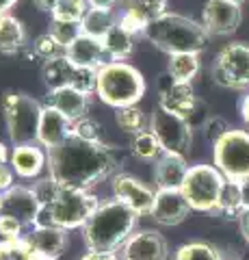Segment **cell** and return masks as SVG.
<instances>
[{
	"label": "cell",
	"instance_id": "obj_26",
	"mask_svg": "<svg viewBox=\"0 0 249 260\" xmlns=\"http://www.w3.org/2000/svg\"><path fill=\"white\" fill-rule=\"evenodd\" d=\"M245 208L240 204V193H238V182H226L221 191V200H219V206L212 215L217 217H223L228 219V221H240V217H243Z\"/></svg>",
	"mask_w": 249,
	"mask_h": 260
},
{
	"label": "cell",
	"instance_id": "obj_44",
	"mask_svg": "<svg viewBox=\"0 0 249 260\" xmlns=\"http://www.w3.org/2000/svg\"><path fill=\"white\" fill-rule=\"evenodd\" d=\"M91 9H115L119 0H87Z\"/></svg>",
	"mask_w": 249,
	"mask_h": 260
},
{
	"label": "cell",
	"instance_id": "obj_7",
	"mask_svg": "<svg viewBox=\"0 0 249 260\" xmlns=\"http://www.w3.org/2000/svg\"><path fill=\"white\" fill-rule=\"evenodd\" d=\"M226 182L228 180L215 165H191L180 191L187 198L191 210L215 213Z\"/></svg>",
	"mask_w": 249,
	"mask_h": 260
},
{
	"label": "cell",
	"instance_id": "obj_47",
	"mask_svg": "<svg viewBox=\"0 0 249 260\" xmlns=\"http://www.w3.org/2000/svg\"><path fill=\"white\" fill-rule=\"evenodd\" d=\"M9 158H11V150L7 148L3 141H0V167H3V165H9Z\"/></svg>",
	"mask_w": 249,
	"mask_h": 260
},
{
	"label": "cell",
	"instance_id": "obj_28",
	"mask_svg": "<svg viewBox=\"0 0 249 260\" xmlns=\"http://www.w3.org/2000/svg\"><path fill=\"white\" fill-rule=\"evenodd\" d=\"M167 72L175 83H191L199 74V54H171Z\"/></svg>",
	"mask_w": 249,
	"mask_h": 260
},
{
	"label": "cell",
	"instance_id": "obj_37",
	"mask_svg": "<svg viewBox=\"0 0 249 260\" xmlns=\"http://www.w3.org/2000/svg\"><path fill=\"white\" fill-rule=\"evenodd\" d=\"M24 230H26V225H24L22 221H18L15 217L0 215V237H3V241L18 243V241H22L24 237H26Z\"/></svg>",
	"mask_w": 249,
	"mask_h": 260
},
{
	"label": "cell",
	"instance_id": "obj_24",
	"mask_svg": "<svg viewBox=\"0 0 249 260\" xmlns=\"http://www.w3.org/2000/svg\"><path fill=\"white\" fill-rule=\"evenodd\" d=\"M117 18L119 15L113 9H91L89 7L85 20L80 22V30H83V35H89V37L102 42L104 35L117 24Z\"/></svg>",
	"mask_w": 249,
	"mask_h": 260
},
{
	"label": "cell",
	"instance_id": "obj_4",
	"mask_svg": "<svg viewBox=\"0 0 249 260\" xmlns=\"http://www.w3.org/2000/svg\"><path fill=\"white\" fill-rule=\"evenodd\" d=\"M146 78L128 61H106L98 70V87L95 95L106 107L124 109L134 107L146 95Z\"/></svg>",
	"mask_w": 249,
	"mask_h": 260
},
{
	"label": "cell",
	"instance_id": "obj_35",
	"mask_svg": "<svg viewBox=\"0 0 249 260\" xmlns=\"http://www.w3.org/2000/svg\"><path fill=\"white\" fill-rule=\"evenodd\" d=\"M78 89V91H83L87 95L95 93V87H98V70H91V68H76L74 70V76H72V85Z\"/></svg>",
	"mask_w": 249,
	"mask_h": 260
},
{
	"label": "cell",
	"instance_id": "obj_12",
	"mask_svg": "<svg viewBox=\"0 0 249 260\" xmlns=\"http://www.w3.org/2000/svg\"><path fill=\"white\" fill-rule=\"evenodd\" d=\"M169 245L156 230H136L119 249V260H167Z\"/></svg>",
	"mask_w": 249,
	"mask_h": 260
},
{
	"label": "cell",
	"instance_id": "obj_46",
	"mask_svg": "<svg viewBox=\"0 0 249 260\" xmlns=\"http://www.w3.org/2000/svg\"><path fill=\"white\" fill-rule=\"evenodd\" d=\"M240 232H243V237L249 245V210H245L243 217H240Z\"/></svg>",
	"mask_w": 249,
	"mask_h": 260
},
{
	"label": "cell",
	"instance_id": "obj_33",
	"mask_svg": "<svg viewBox=\"0 0 249 260\" xmlns=\"http://www.w3.org/2000/svg\"><path fill=\"white\" fill-rule=\"evenodd\" d=\"M117 24H119V26H122L124 30L130 32L132 37H136V35H146V28H148L150 20H148L146 15H143V13L130 3L122 13H119Z\"/></svg>",
	"mask_w": 249,
	"mask_h": 260
},
{
	"label": "cell",
	"instance_id": "obj_38",
	"mask_svg": "<svg viewBox=\"0 0 249 260\" xmlns=\"http://www.w3.org/2000/svg\"><path fill=\"white\" fill-rule=\"evenodd\" d=\"M202 128H204V137H206V139H210L212 143H217V141H219L221 137L226 135L232 126H230L223 117H219V115H210V117L204 121V126H202Z\"/></svg>",
	"mask_w": 249,
	"mask_h": 260
},
{
	"label": "cell",
	"instance_id": "obj_13",
	"mask_svg": "<svg viewBox=\"0 0 249 260\" xmlns=\"http://www.w3.org/2000/svg\"><path fill=\"white\" fill-rule=\"evenodd\" d=\"M243 20L240 5L232 0H208L202 9V24L208 35H232Z\"/></svg>",
	"mask_w": 249,
	"mask_h": 260
},
{
	"label": "cell",
	"instance_id": "obj_9",
	"mask_svg": "<svg viewBox=\"0 0 249 260\" xmlns=\"http://www.w3.org/2000/svg\"><path fill=\"white\" fill-rule=\"evenodd\" d=\"M152 133L163 145L167 154H178V156H187L193 143V126L184 117L175 115V113L165 111L163 107H154L150 115V126Z\"/></svg>",
	"mask_w": 249,
	"mask_h": 260
},
{
	"label": "cell",
	"instance_id": "obj_49",
	"mask_svg": "<svg viewBox=\"0 0 249 260\" xmlns=\"http://www.w3.org/2000/svg\"><path fill=\"white\" fill-rule=\"evenodd\" d=\"M0 215H3V193H0Z\"/></svg>",
	"mask_w": 249,
	"mask_h": 260
},
{
	"label": "cell",
	"instance_id": "obj_17",
	"mask_svg": "<svg viewBox=\"0 0 249 260\" xmlns=\"http://www.w3.org/2000/svg\"><path fill=\"white\" fill-rule=\"evenodd\" d=\"M72 126H74V121H69L57 109L44 104L42 121H39V133H37V143L42 145V148H46L48 152L59 148L61 143H65L72 137Z\"/></svg>",
	"mask_w": 249,
	"mask_h": 260
},
{
	"label": "cell",
	"instance_id": "obj_20",
	"mask_svg": "<svg viewBox=\"0 0 249 260\" xmlns=\"http://www.w3.org/2000/svg\"><path fill=\"white\" fill-rule=\"evenodd\" d=\"M189 165L187 158L178 156V154H163L154 162V184L156 189H167V191H180L182 182L187 178Z\"/></svg>",
	"mask_w": 249,
	"mask_h": 260
},
{
	"label": "cell",
	"instance_id": "obj_1",
	"mask_svg": "<svg viewBox=\"0 0 249 260\" xmlns=\"http://www.w3.org/2000/svg\"><path fill=\"white\" fill-rule=\"evenodd\" d=\"M122 150L104 141H83L69 137L65 143L48 152V176L59 186L91 191L122 169Z\"/></svg>",
	"mask_w": 249,
	"mask_h": 260
},
{
	"label": "cell",
	"instance_id": "obj_40",
	"mask_svg": "<svg viewBox=\"0 0 249 260\" xmlns=\"http://www.w3.org/2000/svg\"><path fill=\"white\" fill-rule=\"evenodd\" d=\"M13 186H15V172L11 169V165H3L0 167V193L5 195Z\"/></svg>",
	"mask_w": 249,
	"mask_h": 260
},
{
	"label": "cell",
	"instance_id": "obj_15",
	"mask_svg": "<svg viewBox=\"0 0 249 260\" xmlns=\"http://www.w3.org/2000/svg\"><path fill=\"white\" fill-rule=\"evenodd\" d=\"M9 165L22 180H37L44 169H48V150L39 143L13 145Z\"/></svg>",
	"mask_w": 249,
	"mask_h": 260
},
{
	"label": "cell",
	"instance_id": "obj_42",
	"mask_svg": "<svg viewBox=\"0 0 249 260\" xmlns=\"http://www.w3.org/2000/svg\"><path fill=\"white\" fill-rule=\"evenodd\" d=\"M238 113H240V119H243V124H245V130L249 133V91L240 98V102H238Z\"/></svg>",
	"mask_w": 249,
	"mask_h": 260
},
{
	"label": "cell",
	"instance_id": "obj_19",
	"mask_svg": "<svg viewBox=\"0 0 249 260\" xmlns=\"http://www.w3.org/2000/svg\"><path fill=\"white\" fill-rule=\"evenodd\" d=\"M46 104L48 107H52V109H57L59 113H63L69 121H76L80 117L89 115L91 95L78 91V89H74V87H63V89L48 91Z\"/></svg>",
	"mask_w": 249,
	"mask_h": 260
},
{
	"label": "cell",
	"instance_id": "obj_30",
	"mask_svg": "<svg viewBox=\"0 0 249 260\" xmlns=\"http://www.w3.org/2000/svg\"><path fill=\"white\" fill-rule=\"evenodd\" d=\"M87 11H89V3H87V0H61L52 9L50 18H52V22L80 24L85 20Z\"/></svg>",
	"mask_w": 249,
	"mask_h": 260
},
{
	"label": "cell",
	"instance_id": "obj_48",
	"mask_svg": "<svg viewBox=\"0 0 249 260\" xmlns=\"http://www.w3.org/2000/svg\"><path fill=\"white\" fill-rule=\"evenodd\" d=\"M15 3H18V0H0V18L9 13L13 7H15Z\"/></svg>",
	"mask_w": 249,
	"mask_h": 260
},
{
	"label": "cell",
	"instance_id": "obj_34",
	"mask_svg": "<svg viewBox=\"0 0 249 260\" xmlns=\"http://www.w3.org/2000/svg\"><path fill=\"white\" fill-rule=\"evenodd\" d=\"M72 137L83 141H102V126L98 119H93L91 115H85L74 121L72 126Z\"/></svg>",
	"mask_w": 249,
	"mask_h": 260
},
{
	"label": "cell",
	"instance_id": "obj_36",
	"mask_svg": "<svg viewBox=\"0 0 249 260\" xmlns=\"http://www.w3.org/2000/svg\"><path fill=\"white\" fill-rule=\"evenodd\" d=\"M33 191L39 198V202H42V206H50L54 202V198L59 195L61 186L57 184V180H54L52 176H46V178H37L35 184H33Z\"/></svg>",
	"mask_w": 249,
	"mask_h": 260
},
{
	"label": "cell",
	"instance_id": "obj_2",
	"mask_svg": "<svg viewBox=\"0 0 249 260\" xmlns=\"http://www.w3.org/2000/svg\"><path fill=\"white\" fill-rule=\"evenodd\" d=\"M139 215L119 200H104L83 228V241L93 251H119L136 232Z\"/></svg>",
	"mask_w": 249,
	"mask_h": 260
},
{
	"label": "cell",
	"instance_id": "obj_16",
	"mask_svg": "<svg viewBox=\"0 0 249 260\" xmlns=\"http://www.w3.org/2000/svg\"><path fill=\"white\" fill-rule=\"evenodd\" d=\"M191 206L182 191H167V189H156V200L154 208H152V219L158 225H178L189 217Z\"/></svg>",
	"mask_w": 249,
	"mask_h": 260
},
{
	"label": "cell",
	"instance_id": "obj_29",
	"mask_svg": "<svg viewBox=\"0 0 249 260\" xmlns=\"http://www.w3.org/2000/svg\"><path fill=\"white\" fill-rule=\"evenodd\" d=\"M115 124L128 135H139L143 130H148L150 117H146V113L134 104V107H124L115 111Z\"/></svg>",
	"mask_w": 249,
	"mask_h": 260
},
{
	"label": "cell",
	"instance_id": "obj_14",
	"mask_svg": "<svg viewBox=\"0 0 249 260\" xmlns=\"http://www.w3.org/2000/svg\"><path fill=\"white\" fill-rule=\"evenodd\" d=\"M42 202L35 195L33 186L15 184L3 195V215H11L26 228H33L42 213Z\"/></svg>",
	"mask_w": 249,
	"mask_h": 260
},
{
	"label": "cell",
	"instance_id": "obj_31",
	"mask_svg": "<svg viewBox=\"0 0 249 260\" xmlns=\"http://www.w3.org/2000/svg\"><path fill=\"white\" fill-rule=\"evenodd\" d=\"M173 260H223L221 251L206 241H191L175 249Z\"/></svg>",
	"mask_w": 249,
	"mask_h": 260
},
{
	"label": "cell",
	"instance_id": "obj_10",
	"mask_svg": "<svg viewBox=\"0 0 249 260\" xmlns=\"http://www.w3.org/2000/svg\"><path fill=\"white\" fill-rule=\"evenodd\" d=\"M212 78L226 89H249V44L234 42L223 46L215 56Z\"/></svg>",
	"mask_w": 249,
	"mask_h": 260
},
{
	"label": "cell",
	"instance_id": "obj_32",
	"mask_svg": "<svg viewBox=\"0 0 249 260\" xmlns=\"http://www.w3.org/2000/svg\"><path fill=\"white\" fill-rule=\"evenodd\" d=\"M33 52H35L37 59H42L44 63H48V61H54V59L65 56V46H63L59 39L48 30V32L39 35L33 42Z\"/></svg>",
	"mask_w": 249,
	"mask_h": 260
},
{
	"label": "cell",
	"instance_id": "obj_25",
	"mask_svg": "<svg viewBox=\"0 0 249 260\" xmlns=\"http://www.w3.org/2000/svg\"><path fill=\"white\" fill-rule=\"evenodd\" d=\"M76 65H72L67 61V56H61V59L48 61L44 63V83L48 87V91H54V89H63L72 85V76H74Z\"/></svg>",
	"mask_w": 249,
	"mask_h": 260
},
{
	"label": "cell",
	"instance_id": "obj_41",
	"mask_svg": "<svg viewBox=\"0 0 249 260\" xmlns=\"http://www.w3.org/2000/svg\"><path fill=\"white\" fill-rule=\"evenodd\" d=\"M80 260H119L117 251H93V249H87Z\"/></svg>",
	"mask_w": 249,
	"mask_h": 260
},
{
	"label": "cell",
	"instance_id": "obj_39",
	"mask_svg": "<svg viewBox=\"0 0 249 260\" xmlns=\"http://www.w3.org/2000/svg\"><path fill=\"white\" fill-rule=\"evenodd\" d=\"M50 32L54 37L59 39V42L63 44V46H69L72 42H74V39L80 35V24H63V22H52L50 24Z\"/></svg>",
	"mask_w": 249,
	"mask_h": 260
},
{
	"label": "cell",
	"instance_id": "obj_45",
	"mask_svg": "<svg viewBox=\"0 0 249 260\" xmlns=\"http://www.w3.org/2000/svg\"><path fill=\"white\" fill-rule=\"evenodd\" d=\"M33 3H35V7L39 11H50L52 13V9L61 3V0H33Z\"/></svg>",
	"mask_w": 249,
	"mask_h": 260
},
{
	"label": "cell",
	"instance_id": "obj_22",
	"mask_svg": "<svg viewBox=\"0 0 249 260\" xmlns=\"http://www.w3.org/2000/svg\"><path fill=\"white\" fill-rule=\"evenodd\" d=\"M26 46V30L15 15L7 13L0 18V54H15Z\"/></svg>",
	"mask_w": 249,
	"mask_h": 260
},
{
	"label": "cell",
	"instance_id": "obj_18",
	"mask_svg": "<svg viewBox=\"0 0 249 260\" xmlns=\"http://www.w3.org/2000/svg\"><path fill=\"white\" fill-rule=\"evenodd\" d=\"M65 56L72 65H76V68H91V70H100L102 65L109 61L100 39L83 35V32L65 48Z\"/></svg>",
	"mask_w": 249,
	"mask_h": 260
},
{
	"label": "cell",
	"instance_id": "obj_11",
	"mask_svg": "<svg viewBox=\"0 0 249 260\" xmlns=\"http://www.w3.org/2000/svg\"><path fill=\"white\" fill-rule=\"evenodd\" d=\"M111 180H113L111 189H113L115 200H119L130 210H134L139 217L152 215L154 200H156V191L152 186H148L146 182H141L139 178H134L130 174H117Z\"/></svg>",
	"mask_w": 249,
	"mask_h": 260
},
{
	"label": "cell",
	"instance_id": "obj_27",
	"mask_svg": "<svg viewBox=\"0 0 249 260\" xmlns=\"http://www.w3.org/2000/svg\"><path fill=\"white\" fill-rule=\"evenodd\" d=\"M130 152L134 154L136 158L152 160V162H156L165 154L163 145H160V141L156 139V135L152 133L150 128L143 130V133H139V135H132V139H130Z\"/></svg>",
	"mask_w": 249,
	"mask_h": 260
},
{
	"label": "cell",
	"instance_id": "obj_3",
	"mask_svg": "<svg viewBox=\"0 0 249 260\" xmlns=\"http://www.w3.org/2000/svg\"><path fill=\"white\" fill-rule=\"evenodd\" d=\"M146 39L154 48L171 56V54H199L206 48L210 35H208L202 22L167 11L148 24Z\"/></svg>",
	"mask_w": 249,
	"mask_h": 260
},
{
	"label": "cell",
	"instance_id": "obj_43",
	"mask_svg": "<svg viewBox=\"0 0 249 260\" xmlns=\"http://www.w3.org/2000/svg\"><path fill=\"white\" fill-rule=\"evenodd\" d=\"M238 193H240V204L245 210H249V178L238 182Z\"/></svg>",
	"mask_w": 249,
	"mask_h": 260
},
{
	"label": "cell",
	"instance_id": "obj_8",
	"mask_svg": "<svg viewBox=\"0 0 249 260\" xmlns=\"http://www.w3.org/2000/svg\"><path fill=\"white\" fill-rule=\"evenodd\" d=\"M212 165L230 182L249 178V133L230 128L217 143H212Z\"/></svg>",
	"mask_w": 249,
	"mask_h": 260
},
{
	"label": "cell",
	"instance_id": "obj_50",
	"mask_svg": "<svg viewBox=\"0 0 249 260\" xmlns=\"http://www.w3.org/2000/svg\"><path fill=\"white\" fill-rule=\"evenodd\" d=\"M232 3H236V5H243V3H245V0H232Z\"/></svg>",
	"mask_w": 249,
	"mask_h": 260
},
{
	"label": "cell",
	"instance_id": "obj_6",
	"mask_svg": "<svg viewBox=\"0 0 249 260\" xmlns=\"http://www.w3.org/2000/svg\"><path fill=\"white\" fill-rule=\"evenodd\" d=\"M102 204L98 195L87 189H67L61 186L59 195L54 198L50 206H44L50 215L52 225H59L63 230H78L93 217V213Z\"/></svg>",
	"mask_w": 249,
	"mask_h": 260
},
{
	"label": "cell",
	"instance_id": "obj_23",
	"mask_svg": "<svg viewBox=\"0 0 249 260\" xmlns=\"http://www.w3.org/2000/svg\"><path fill=\"white\" fill-rule=\"evenodd\" d=\"M104 52H106L109 61H126L134 50V37L128 30H124L119 24H115L102 39Z\"/></svg>",
	"mask_w": 249,
	"mask_h": 260
},
{
	"label": "cell",
	"instance_id": "obj_5",
	"mask_svg": "<svg viewBox=\"0 0 249 260\" xmlns=\"http://www.w3.org/2000/svg\"><path fill=\"white\" fill-rule=\"evenodd\" d=\"M3 111H5L7 135H9V141L13 145L37 143L44 107L33 95L20 91H7L3 98Z\"/></svg>",
	"mask_w": 249,
	"mask_h": 260
},
{
	"label": "cell",
	"instance_id": "obj_21",
	"mask_svg": "<svg viewBox=\"0 0 249 260\" xmlns=\"http://www.w3.org/2000/svg\"><path fill=\"white\" fill-rule=\"evenodd\" d=\"M197 95L193 91L191 83H173L163 91H158V107H163L165 111L175 113L189 121L193 115V111L197 107Z\"/></svg>",
	"mask_w": 249,
	"mask_h": 260
}]
</instances>
